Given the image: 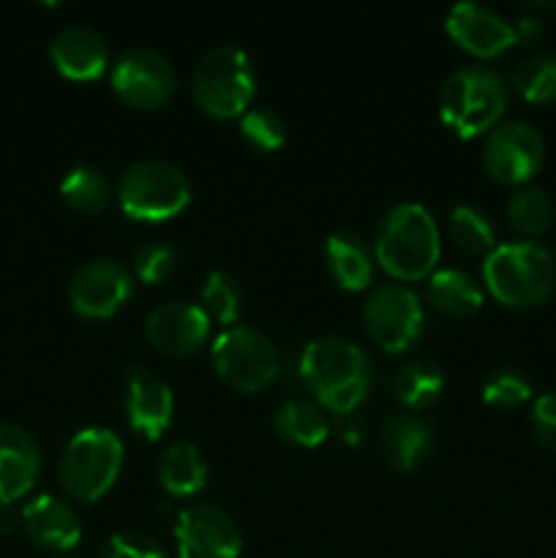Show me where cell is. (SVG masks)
Masks as SVG:
<instances>
[{
    "label": "cell",
    "mask_w": 556,
    "mask_h": 558,
    "mask_svg": "<svg viewBox=\"0 0 556 558\" xmlns=\"http://www.w3.org/2000/svg\"><path fill=\"white\" fill-rule=\"evenodd\" d=\"M300 379L322 409L352 414L371 387V360L354 341L319 336L300 354Z\"/></svg>",
    "instance_id": "cell-1"
},
{
    "label": "cell",
    "mask_w": 556,
    "mask_h": 558,
    "mask_svg": "<svg viewBox=\"0 0 556 558\" xmlns=\"http://www.w3.org/2000/svg\"><path fill=\"white\" fill-rule=\"evenodd\" d=\"M442 254L439 227L420 202H398L385 213L374 238V256L396 281H420L434 272Z\"/></svg>",
    "instance_id": "cell-2"
},
{
    "label": "cell",
    "mask_w": 556,
    "mask_h": 558,
    "mask_svg": "<svg viewBox=\"0 0 556 558\" xmlns=\"http://www.w3.org/2000/svg\"><path fill=\"white\" fill-rule=\"evenodd\" d=\"M483 283L491 298L507 308H532L545 303L556 287V259L534 240L501 243L485 256Z\"/></svg>",
    "instance_id": "cell-3"
},
{
    "label": "cell",
    "mask_w": 556,
    "mask_h": 558,
    "mask_svg": "<svg viewBox=\"0 0 556 558\" xmlns=\"http://www.w3.org/2000/svg\"><path fill=\"white\" fill-rule=\"evenodd\" d=\"M505 76L485 65H461L450 71L439 87V118L463 140H474L496 129L507 109Z\"/></svg>",
    "instance_id": "cell-4"
},
{
    "label": "cell",
    "mask_w": 556,
    "mask_h": 558,
    "mask_svg": "<svg viewBox=\"0 0 556 558\" xmlns=\"http://www.w3.org/2000/svg\"><path fill=\"white\" fill-rule=\"evenodd\" d=\"M123 461V439L112 428L90 425V428L76 430L58 461L60 488L71 499L90 505L112 488L114 480L120 477Z\"/></svg>",
    "instance_id": "cell-5"
},
{
    "label": "cell",
    "mask_w": 556,
    "mask_h": 558,
    "mask_svg": "<svg viewBox=\"0 0 556 558\" xmlns=\"http://www.w3.org/2000/svg\"><path fill=\"white\" fill-rule=\"evenodd\" d=\"M196 107L216 120L240 118L256 96V71L251 58L234 44L207 49L191 76Z\"/></svg>",
    "instance_id": "cell-6"
},
{
    "label": "cell",
    "mask_w": 556,
    "mask_h": 558,
    "mask_svg": "<svg viewBox=\"0 0 556 558\" xmlns=\"http://www.w3.org/2000/svg\"><path fill=\"white\" fill-rule=\"evenodd\" d=\"M120 210L134 221H169L191 202L185 172L164 158H142L125 167L118 185Z\"/></svg>",
    "instance_id": "cell-7"
},
{
    "label": "cell",
    "mask_w": 556,
    "mask_h": 558,
    "mask_svg": "<svg viewBox=\"0 0 556 558\" xmlns=\"http://www.w3.org/2000/svg\"><path fill=\"white\" fill-rule=\"evenodd\" d=\"M218 376L238 392H259L281 371V354L267 332L251 325L223 327L210 349Z\"/></svg>",
    "instance_id": "cell-8"
},
{
    "label": "cell",
    "mask_w": 556,
    "mask_h": 558,
    "mask_svg": "<svg viewBox=\"0 0 556 558\" xmlns=\"http://www.w3.org/2000/svg\"><path fill=\"white\" fill-rule=\"evenodd\" d=\"M363 319L371 338L385 352L401 354L423 336L425 311L418 292L407 283H382L365 298Z\"/></svg>",
    "instance_id": "cell-9"
},
{
    "label": "cell",
    "mask_w": 556,
    "mask_h": 558,
    "mask_svg": "<svg viewBox=\"0 0 556 558\" xmlns=\"http://www.w3.org/2000/svg\"><path fill=\"white\" fill-rule=\"evenodd\" d=\"M483 163L496 183L523 189L537 178L545 163L543 134L523 120L499 123L485 136Z\"/></svg>",
    "instance_id": "cell-10"
},
{
    "label": "cell",
    "mask_w": 556,
    "mask_h": 558,
    "mask_svg": "<svg viewBox=\"0 0 556 558\" xmlns=\"http://www.w3.org/2000/svg\"><path fill=\"white\" fill-rule=\"evenodd\" d=\"M109 85L129 107L158 109L178 87L174 65L153 47H129L109 65Z\"/></svg>",
    "instance_id": "cell-11"
},
{
    "label": "cell",
    "mask_w": 556,
    "mask_h": 558,
    "mask_svg": "<svg viewBox=\"0 0 556 558\" xmlns=\"http://www.w3.org/2000/svg\"><path fill=\"white\" fill-rule=\"evenodd\" d=\"M174 545L180 558H240L243 534L227 510L196 501L174 518Z\"/></svg>",
    "instance_id": "cell-12"
},
{
    "label": "cell",
    "mask_w": 556,
    "mask_h": 558,
    "mask_svg": "<svg viewBox=\"0 0 556 558\" xmlns=\"http://www.w3.org/2000/svg\"><path fill=\"white\" fill-rule=\"evenodd\" d=\"M134 292V272L118 259H93L69 281V305L85 319H107Z\"/></svg>",
    "instance_id": "cell-13"
},
{
    "label": "cell",
    "mask_w": 556,
    "mask_h": 558,
    "mask_svg": "<svg viewBox=\"0 0 556 558\" xmlns=\"http://www.w3.org/2000/svg\"><path fill=\"white\" fill-rule=\"evenodd\" d=\"M445 31L452 41L461 44L467 52L478 54V58H496L518 44L516 25L474 0H461L447 9Z\"/></svg>",
    "instance_id": "cell-14"
},
{
    "label": "cell",
    "mask_w": 556,
    "mask_h": 558,
    "mask_svg": "<svg viewBox=\"0 0 556 558\" xmlns=\"http://www.w3.org/2000/svg\"><path fill=\"white\" fill-rule=\"evenodd\" d=\"M210 316L202 311L200 303L172 300L161 303L147 314L145 336L161 354L183 357L196 352L210 338Z\"/></svg>",
    "instance_id": "cell-15"
},
{
    "label": "cell",
    "mask_w": 556,
    "mask_h": 558,
    "mask_svg": "<svg viewBox=\"0 0 556 558\" xmlns=\"http://www.w3.org/2000/svg\"><path fill=\"white\" fill-rule=\"evenodd\" d=\"M20 526L27 539L49 554H71L82 539L80 512L65 499L52 494L33 496L20 510Z\"/></svg>",
    "instance_id": "cell-16"
},
{
    "label": "cell",
    "mask_w": 556,
    "mask_h": 558,
    "mask_svg": "<svg viewBox=\"0 0 556 558\" xmlns=\"http://www.w3.org/2000/svg\"><path fill=\"white\" fill-rule=\"evenodd\" d=\"M174 414V396L172 387L156 376L153 371L136 368L129 371L125 379V417L129 428L145 439H161L164 430L172 425Z\"/></svg>",
    "instance_id": "cell-17"
},
{
    "label": "cell",
    "mask_w": 556,
    "mask_h": 558,
    "mask_svg": "<svg viewBox=\"0 0 556 558\" xmlns=\"http://www.w3.org/2000/svg\"><path fill=\"white\" fill-rule=\"evenodd\" d=\"M55 69L76 82L98 80L109 69V47L96 27L65 25L49 41Z\"/></svg>",
    "instance_id": "cell-18"
},
{
    "label": "cell",
    "mask_w": 556,
    "mask_h": 558,
    "mask_svg": "<svg viewBox=\"0 0 556 558\" xmlns=\"http://www.w3.org/2000/svg\"><path fill=\"white\" fill-rule=\"evenodd\" d=\"M41 472V450L36 439L16 423H0V501L27 496Z\"/></svg>",
    "instance_id": "cell-19"
},
{
    "label": "cell",
    "mask_w": 556,
    "mask_h": 558,
    "mask_svg": "<svg viewBox=\"0 0 556 558\" xmlns=\"http://www.w3.org/2000/svg\"><path fill=\"white\" fill-rule=\"evenodd\" d=\"M434 450V428L418 414H392L379 428V452L398 472H414Z\"/></svg>",
    "instance_id": "cell-20"
},
{
    "label": "cell",
    "mask_w": 556,
    "mask_h": 558,
    "mask_svg": "<svg viewBox=\"0 0 556 558\" xmlns=\"http://www.w3.org/2000/svg\"><path fill=\"white\" fill-rule=\"evenodd\" d=\"M325 265L333 281L347 292H363L374 281V248L352 229H338L325 240Z\"/></svg>",
    "instance_id": "cell-21"
},
{
    "label": "cell",
    "mask_w": 556,
    "mask_h": 558,
    "mask_svg": "<svg viewBox=\"0 0 556 558\" xmlns=\"http://www.w3.org/2000/svg\"><path fill=\"white\" fill-rule=\"evenodd\" d=\"M158 483L174 499H189L200 494L207 483V461L200 447L189 441H174L161 452L158 461Z\"/></svg>",
    "instance_id": "cell-22"
},
{
    "label": "cell",
    "mask_w": 556,
    "mask_h": 558,
    "mask_svg": "<svg viewBox=\"0 0 556 558\" xmlns=\"http://www.w3.org/2000/svg\"><path fill=\"white\" fill-rule=\"evenodd\" d=\"M273 425H276L278 436L283 441L294 447H305V450L319 447L330 436L333 428L325 409L316 401H309V398H289V401H283L276 409Z\"/></svg>",
    "instance_id": "cell-23"
},
{
    "label": "cell",
    "mask_w": 556,
    "mask_h": 558,
    "mask_svg": "<svg viewBox=\"0 0 556 558\" xmlns=\"http://www.w3.org/2000/svg\"><path fill=\"white\" fill-rule=\"evenodd\" d=\"M428 300L442 314L452 319H467L478 314L483 305V289L469 272L458 267H442L428 276Z\"/></svg>",
    "instance_id": "cell-24"
},
{
    "label": "cell",
    "mask_w": 556,
    "mask_h": 558,
    "mask_svg": "<svg viewBox=\"0 0 556 558\" xmlns=\"http://www.w3.org/2000/svg\"><path fill=\"white\" fill-rule=\"evenodd\" d=\"M445 374H442L439 365L428 363V360H409L407 365H401L392 379V390L396 398L412 412H423L431 403L439 401V396L445 392Z\"/></svg>",
    "instance_id": "cell-25"
},
{
    "label": "cell",
    "mask_w": 556,
    "mask_h": 558,
    "mask_svg": "<svg viewBox=\"0 0 556 558\" xmlns=\"http://www.w3.org/2000/svg\"><path fill=\"white\" fill-rule=\"evenodd\" d=\"M60 196H63V202L71 210L96 216V213L107 210L114 194L101 169L82 163V167L69 169L65 178L60 180Z\"/></svg>",
    "instance_id": "cell-26"
},
{
    "label": "cell",
    "mask_w": 556,
    "mask_h": 558,
    "mask_svg": "<svg viewBox=\"0 0 556 558\" xmlns=\"http://www.w3.org/2000/svg\"><path fill=\"white\" fill-rule=\"evenodd\" d=\"M507 218H510L512 229L527 240L543 238L554 223V202L543 189L523 185V189L512 191V196L507 199Z\"/></svg>",
    "instance_id": "cell-27"
},
{
    "label": "cell",
    "mask_w": 556,
    "mask_h": 558,
    "mask_svg": "<svg viewBox=\"0 0 556 558\" xmlns=\"http://www.w3.org/2000/svg\"><path fill=\"white\" fill-rule=\"evenodd\" d=\"M447 229H450V238L458 251H463L467 256H488L496 248V229L480 207L456 205L450 210Z\"/></svg>",
    "instance_id": "cell-28"
},
{
    "label": "cell",
    "mask_w": 556,
    "mask_h": 558,
    "mask_svg": "<svg viewBox=\"0 0 556 558\" xmlns=\"http://www.w3.org/2000/svg\"><path fill=\"white\" fill-rule=\"evenodd\" d=\"M510 85L532 104L556 101V54H532L521 60L512 71Z\"/></svg>",
    "instance_id": "cell-29"
},
{
    "label": "cell",
    "mask_w": 556,
    "mask_h": 558,
    "mask_svg": "<svg viewBox=\"0 0 556 558\" xmlns=\"http://www.w3.org/2000/svg\"><path fill=\"white\" fill-rule=\"evenodd\" d=\"M200 305H202V311L210 316V322H218L221 327L238 325L240 305H243V292H240V283L223 270L207 272L205 283H202Z\"/></svg>",
    "instance_id": "cell-30"
},
{
    "label": "cell",
    "mask_w": 556,
    "mask_h": 558,
    "mask_svg": "<svg viewBox=\"0 0 556 558\" xmlns=\"http://www.w3.org/2000/svg\"><path fill=\"white\" fill-rule=\"evenodd\" d=\"M240 134L256 150H278L287 142V123L281 114L270 107H251L240 114Z\"/></svg>",
    "instance_id": "cell-31"
},
{
    "label": "cell",
    "mask_w": 556,
    "mask_h": 558,
    "mask_svg": "<svg viewBox=\"0 0 556 558\" xmlns=\"http://www.w3.org/2000/svg\"><path fill=\"white\" fill-rule=\"evenodd\" d=\"M532 398V381L516 368H496L483 381V401L496 409L521 407Z\"/></svg>",
    "instance_id": "cell-32"
},
{
    "label": "cell",
    "mask_w": 556,
    "mask_h": 558,
    "mask_svg": "<svg viewBox=\"0 0 556 558\" xmlns=\"http://www.w3.org/2000/svg\"><path fill=\"white\" fill-rule=\"evenodd\" d=\"M131 265L142 283H161L164 278L172 276L174 265H178V251L161 240H145L142 245H136Z\"/></svg>",
    "instance_id": "cell-33"
},
{
    "label": "cell",
    "mask_w": 556,
    "mask_h": 558,
    "mask_svg": "<svg viewBox=\"0 0 556 558\" xmlns=\"http://www.w3.org/2000/svg\"><path fill=\"white\" fill-rule=\"evenodd\" d=\"M101 558H169L156 539L136 532H118L107 539Z\"/></svg>",
    "instance_id": "cell-34"
},
{
    "label": "cell",
    "mask_w": 556,
    "mask_h": 558,
    "mask_svg": "<svg viewBox=\"0 0 556 558\" xmlns=\"http://www.w3.org/2000/svg\"><path fill=\"white\" fill-rule=\"evenodd\" d=\"M529 428L545 450L556 452V392H543L540 398H534L532 412H529Z\"/></svg>",
    "instance_id": "cell-35"
},
{
    "label": "cell",
    "mask_w": 556,
    "mask_h": 558,
    "mask_svg": "<svg viewBox=\"0 0 556 558\" xmlns=\"http://www.w3.org/2000/svg\"><path fill=\"white\" fill-rule=\"evenodd\" d=\"M338 434L349 445H358L360 434H363V423L354 414H338Z\"/></svg>",
    "instance_id": "cell-36"
},
{
    "label": "cell",
    "mask_w": 556,
    "mask_h": 558,
    "mask_svg": "<svg viewBox=\"0 0 556 558\" xmlns=\"http://www.w3.org/2000/svg\"><path fill=\"white\" fill-rule=\"evenodd\" d=\"M20 526V512L11 501H0V534H11Z\"/></svg>",
    "instance_id": "cell-37"
},
{
    "label": "cell",
    "mask_w": 556,
    "mask_h": 558,
    "mask_svg": "<svg viewBox=\"0 0 556 558\" xmlns=\"http://www.w3.org/2000/svg\"><path fill=\"white\" fill-rule=\"evenodd\" d=\"M49 558H82V556H74V554H58V556H49Z\"/></svg>",
    "instance_id": "cell-38"
}]
</instances>
